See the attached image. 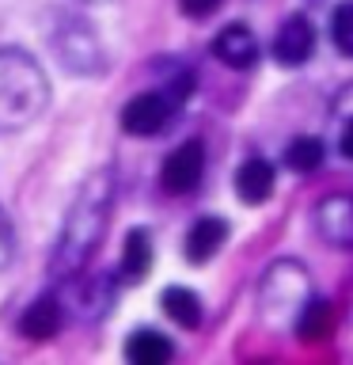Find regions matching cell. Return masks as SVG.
I'll list each match as a JSON object with an SVG mask.
<instances>
[{
    "label": "cell",
    "instance_id": "cell-19",
    "mask_svg": "<svg viewBox=\"0 0 353 365\" xmlns=\"http://www.w3.org/2000/svg\"><path fill=\"white\" fill-rule=\"evenodd\" d=\"M327 34H330V46H334L342 57H353V0H342V4H334Z\"/></svg>",
    "mask_w": 353,
    "mask_h": 365
},
{
    "label": "cell",
    "instance_id": "cell-5",
    "mask_svg": "<svg viewBox=\"0 0 353 365\" xmlns=\"http://www.w3.org/2000/svg\"><path fill=\"white\" fill-rule=\"evenodd\" d=\"M118 270H80L68 282H61V301L65 312L76 319V324H99V319L110 316L114 301H118Z\"/></svg>",
    "mask_w": 353,
    "mask_h": 365
},
{
    "label": "cell",
    "instance_id": "cell-7",
    "mask_svg": "<svg viewBox=\"0 0 353 365\" xmlns=\"http://www.w3.org/2000/svg\"><path fill=\"white\" fill-rule=\"evenodd\" d=\"M201 179H205V141L201 137H190V141L175 145L164 156V164H159V187L171 198L194 194Z\"/></svg>",
    "mask_w": 353,
    "mask_h": 365
},
{
    "label": "cell",
    "instance_id": "cell-21",
    "mask_svg": "<svg viewBox=\"0 0 353 365\" xmlns=\"http://www.w3.org/2000/svg\"><path fill=\"white\" fill-rule=\"evenodd\" d=\"M224 8V0H179V11L186 19H209Z\"/></svg>",
    "mask_w": 353,
    "mask_h": 365
},
{
    "label": "cell",
    "instance_id": "cell-23",
    "mask_svg": "<svg viewBox=\"0 0 353 365\" xmlns=\"http://www.w3.org/2000/svg\"><path fill=\"white\" fill-rule=\"evenodd\" d=\"M334 114L338 118H353V84H346L334 99Z\"/></svg>",
    "mask_w": 353,
    "mask_h": 365
},
{
    "label": "cell",
    "instance_id": "cell-2",
    "mask_svg": "<svg viewBox=\"0 0 353 365\" xmlns=\"http://www.w3.org/2000/svg\"><path fill=\"white\" fill-rule=\"evenodd\" d=\"M53 88L42 61L23 46H0V137L23 133L50 110Z\"/></svg>",
    "mask_w": 353,
    "mask_h": 365
},
{
    "label": "cell",
    "instance_id": "cell-16",
    "mask_svg": "<svg viewBox=\"0 0 353 365\" xmlns=\"http://www.w3.org/2000/svg\"><path fill=\"white\" fill-rule=\"evenodd\" d=\"M159 308H164V316L182 331H198L201 319H205V304L190 285H167V289L159 293Z\"/></svg>",
    "mask_w": 353,
    "mask_h": 365
},
{
    "label": "cell",
    "instance_id": "cell-6",
    "mask_svg": "<svg viewBox=\"0 0 353 365\" xmlns=\"http://www.w3.org/2000/svg\"><path fill=\"white\" fill-rule=\"evenodd\" d=\"M179 110H182V103L159 84V88L137 91V96L122 107L118 125H122V133H130V137H159V133L171 130V122H175Z\"/></svg>",
    "mask_w": 353,
    "mask_h": 365
},
{
    "label": "cell",
    "instance_id": "cell-8",
    "mask_svg": "<svg viewBox=\"0 0 353 365\" xmlns=\"http://www.w3.org/2000/svg\"><path fill=\"white\" fill-rule=\"evenodd\" d=\"M315 23L304 16V11H293V16H285L278 23V31H273V42H270V53L273 61H278L281 68H300L312 61L315 53Z\"/></svg>",
    "mask_w": 353,
    "mask_h": 365
},
{
    "label": "cell",
    "instance_id": "cell-9",
    "mask_svg": "<svg viewBox=\"0 0 353 365\" xmlns=\"http://www.w3.org/2000/svg\"><path fill=\"white\" fill-rule=\"evenodd\" d=\"M312 225L323 244L338 251H353V194H327L315 202Z\"/></svg>",
    "mask_w": 353,
    "mask_h": 365
},
{
    "label": "cell",
    "instance_id": "cell-20",
    "mask_svg": "<svg viewBox=\"0 0 353 365\" xmlns=\"http://www.w3.org/2000/svg\"><path fill=\"white\" fill-rule=\"evenodd\" d=\"M11 259H16V225H11L8 210L0 205V270H8Z\"/></svg>",
    "mask_w": 353,
    "mask_h": 365
},
{
    "label": "cell",
    "instance_id": "cell-3",
    "mask_svg": "<svg viewBox=\"0 0 353 365\" xmlns=\"http://www.w3.org/2000/svg\"><path fill=\"white\" fill-rule=\"evenodd\" d=\"M42 38L53 61L61 65V73L76 80H95L110 73V53L102 46V34L80 8L50 4L42 11Z\"/></svg>",
    "mask_w": 353,
    "mask_h": 365
},
{
    "label": "cell",
    "instance_id": "cell-1",
    "mask_svg": "<svg viewBox=\"0 0 353 365\" xmlns=\"http://www.w3.org/2000/svg\"><path fill=\"white\" fill-rule=\"evenodd\" d=\"M114 202H118V168L102 164L91 175H84V182L76 187L73 202H68L61 217L50 259H46V274H50L53 285H61L73 274L91 267V259L102 247L107 228L114 221Z\"/></svg>",
    "mask_w": 353,
    "mask_h": 365
},
{
    "label": "cell",
    "instance_id": "cell-13",
    "mask_svg": "<svg viewBox=\"0 0 353 365\" xmlns=\"http://www.w3.org/2000/svg\"><path fill=\"white\" fill-rule=\"evenodd\" d=\"M236 198L243 205H266L273 198V190H278V171L266 156H247L243 164L236 168Z\"/></svg>",
    "mask_w": 353,
    "mask_h": 365
},
{
    "label": "cell",
    "instance_id": "cell-11",
    "mask_svg": "<svg viewBox=\"0 0 353 365\" xmlns=\"http://www.w3.org/2000/svg\"><path fill=\"white\" fill-rule=\"evenodd\" d=\"M228 236H232V225H228L224 217L201 213L198 221L186 228V236H182V259L194 262V267H205V262H213L224 251Z\"/></svg>",
    "mask_w": 353,
    "mask_h": 365
},
{
    "label": "cell",
    "instance_id": "cell-18",
    "mask_svg": "<svg viewBox=\"0 0 353 365\" xmlns=\"http://www.w3.org/2000/svg\"><path fill=\"white\" fill-rule=\"evenodd\" d=\"M327 160V141L315 133H300L285 145V168L296 171V175H312V171L323 168Z\"/></svg>",
    "mask_w": 353,
    "mask_h": 365
},
{
    "label": "cell",
    "instance_id": "cell-24",
    "mask_svg": "<svg viewBox=\"0 0 353 365\" xmlns=\"http://www.w3.org/2000/svg\"><path fill=\"white\" fill-rule=\"evenodd\" d=\"M80 4H114V0H80Z\"/></svg>",
    "mask_w": 353,
    "mask_h": 365
},
{
    "label": "cell",
    "instance_id": "cell-17",
    "mask_svg": "<svg viewBox=\"0 0 353 365\" xmlns=\"http://www.w3.org/2000/svg\"><path fill=\"white\" fill-rule=\"evenodd\" d=\"M330 331H334V304L312 293L307 304L300 308V316H296L293 335L300 342H323V339H330Z\"/></svg>",
    "mask_w": 353,
    "mask_h": 365
},
{
    "label": "cell",
    "instance_id": "cell-4",
    "mask_svg": "<svg viewBox=\"0 0 353 365\" xmlns=\"http://www.w3.org/2000/svg\"><path fill=\"white\" fill-rule=\"evenodd\" d=\"M312 297V278L300 259H273L258 282V316L273 331H289Z\"/></svg>",
    "mask_w": 353,
    "mask_h": 365
},
{
    "label": "cell",
    "instance_id": "cell-14",
    "mask_svg": "<svg viewBox=\"0 0 353 365\" xmlns=\"http://www.w3.org/2000/svg\"><path fill=\"white\" fill-rule=\"evenodd\" d=\"M152 259H156V244H152V232L144 225H133L125 232V244H122V255H118V282L122 285H141L152 270Z\"/></svg>",
    "mask_w": 353,
    "mask_h": 365
},
{
    "label": "cell",
    "instance_id": "cell-12",
    "mask_svg": "<svg viewBox=\"0 0 353 365\" xmlns=\"http://www.w3.org/2000/svg\"><path fill=\"white\" fill-rule=\"evenodd\" d=\"M209 50H213V57L221 65H228V68H236V73H243V68H251L258 61V38H255V31L247 27V23H224L221 31L213 34V42H209Z\"/></svg>",
    "mask_w": 353,
    "mask_h": 365
},
{
    "label": "cell",
    "instance_id": "cell-22",
    "mask_svg": "<svg viewBox=\"0 0 353 365\" xmlns=\"http://www.w3.org/2000/svg\"><path fill=\"white\" fill-rule=\"evenodd\" d=\"M338 153L353 164V118H342V133H338Z\"/></svg>",
    "mask_w": 353,
    "mask_h": 365
},
{
    "label": "cell",
    "instance_id": "cell-10",
    "mask_svg": "<svg viewBox=\"0 0 353 365\" xmlns=\"http://www.w3.org/2000/svg\"><path fill=\"white\" fill-rule=\"evenodd\" d=\"M65 319H68V312H65L61 289H46V293H38V297H34V301L19 312L16 331H19L27 342H46V339H53L57 331L65 327Z\"/></svg>",
    "mask_w": 353,
    "mask_h": 365
},
{
    "label": "cell",
    "instance_id": "cell-15",
    "mask_svg": "<svg viewBox=\"0 0 353 365\" xmlns=\"http://www.w3.org/2000/svg\"><path fill=\"white\" fill-rule=\"evenodd\" d=\"M122 354H125V361H133V365H167L175 358V342H171L159 327H133Z\"/></svg>",
    "mask_w": 353,
    "mask_h": 365
}]
</instances>
